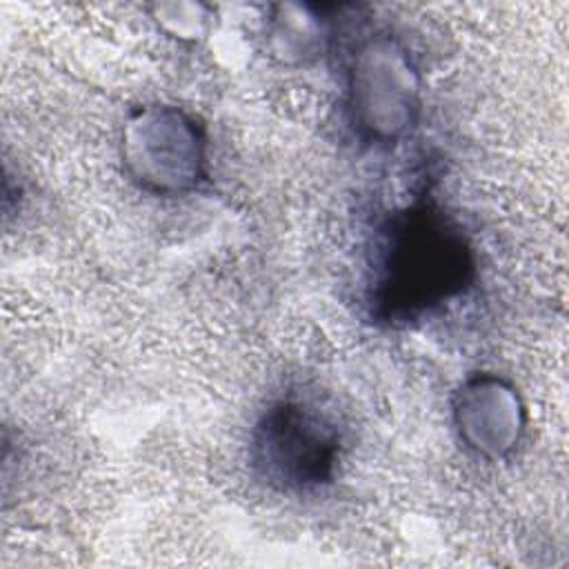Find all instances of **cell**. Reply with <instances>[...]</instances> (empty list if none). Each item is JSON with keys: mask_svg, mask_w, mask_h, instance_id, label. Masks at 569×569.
<instances>
[{"mask_svg": "<svg viewBox=\"0 0 569 569\" xmlns=\"http://www.w3.org/2000/svg\"><path fill=\"white\" fill-rule=\"evenodd\" d=\"M422 80L409 51L389 33H373L349 56L347 116L369 144L400 142L420 118Z\"/></svg>", "mask_w": 569, "mask_h": 569, "instance_id": "obj_3", "label": "cell"}, {"mask_svg": "<svg viewBox=\"0 0 569 569\" xmlns=\"http://www.w3.org/2000/svg\"><path fill=\"white\" fill-rule=\"evenodd\" d=\"M204 13L200 4H160L158 22L176 38H198L204 31Z\"/></svg>", "mask_w": 569, "mask_h": 569, "instance_id": "obj_6", "label": "cell"}, {"mask_svg": "<svg viewBox=\"0 0 569 569\" xmlns=\"http://www.w3.org/2000/svg\"><path fill=\"white\" fill-rule=\"evenodd\" d=\"M471 276L473 256L465 236L433 207L398 211L380 229L373 305L387 320H411L449 302Z\"/></svg>", "mask_w": 569, "mask_h": 569, "instance_id": "obj_1", "label": "cell"}, {"mask_svg": "<svg viewBox=\"0 0 569 569\" xmlns=\"http://www.w3.org/2000/svg\"><path fill=\"white\" fill-rule=\"evenodd\" d=\"M451 422L460 445L476 458H509L527 431V405L518 387L493 373H469L451 398Z\"/></svg>", "mask_w": 569, "mask_h": 569, "instance_id": "obj_5", "label": "cell"}, {"mask_svg": "<svg viewBox=\"0 0 569 569\" xmlns=\"http://www.w3.org/2000/svg\"><path fill=\"white\" fill-rule=\"evenodd\" d=\"M340 436L318 409L298 400H276L256 420L249 436L253 471L271 489L309 493L336 476Z\"/></svg>", "mask_w": 569, "mask_h": 569, "instance_id": "obj_4", "label": "cell"}, {"mask_svg": "<svg viewBox=\"0 0 569 569\" xmlns=\"http://www.w3.org/2000/svg\"><path fill=\"white\" fill-rule=\"evenodd\" d=\"M204 127L178 104L144 102L122 120L118 156L124 176L144 193L180 198L209 178Z\"/></svg>", "mask_w": 569, "mask_h": 569, "instance_id": "obj_2", "label": "cell"}]
</instances>
